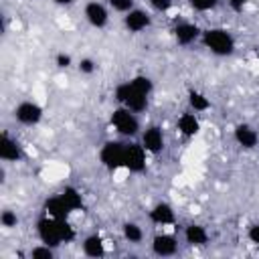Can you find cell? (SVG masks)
I'll return each instance as SVG.
<instances>
[{
    "label": "cell",
    "mask_w": 259,
    "mask_h": 259,
    "mask_svg": "<svg viewBox=\"0 0 259 259\" xmlns=\"http://www.w3.org/2000/svg\"><path fill=\"white\" fill-rule=\"evenodd\" d=\"M200 40L204 49H208L217 57H231L235 53V36L221 26H210L204 28L200 34Z\"/></svg>",
    "instance_id": "obj_1"
},
{
    "label": "cell",
    "mask_w": 259,
    "mask_h": 259,
    "mask_svg": "<svg viewBox=\"0 0 259 259\" xmlns=\"http://www.w3.org/2000/svg\"><path fill=\"white\" fill-rule=\"evenodd\" d=\"M113 97H115V101L119 105H125L127 109H132L136 113H142L148 107V99H150V95L144 93V91H140L138 87H134L130 79L127 81H121L119 85H115Z\"/></svg>",
    "instance_id": "obj_2"
},
{
    "label": "cell",
    "mask_w": 259,
    "mask_h": 259,
    "mask_svg": "<svg viewBox=\"0 0 259 259\" xmlns=\"http://www.w3.org/2000/svg\"><path fill=\"white\" fill-rule=\"evenodd\" d=\"M109 123L111 127L121 136V138H136L140 134V119L138 113L127 109L125 105H119L111 111L109 115Z\"/></svg>",
    "instance_id": "obj_3"
},
{
    "label": "cell",
    "mask_w": 259,
    "mask_h": 259,
    "mask_svg": "<svg viewBox=\"0 0 259 259\" xmlns=\"http://www.w3.org/2000/svg\"><path fill=\"white\" fill-rule=\"evenodd\" d=\"M36 237L40 243L51 245V247H61L63 245V231H61V219H53L49 214H42L36 221Z\"/></svg>",
    "instance_id": "obj_4"
},
{
    "label": "cell",
    "mask_w": 259,
    "mask_h": 259,
    "mask_svg": "<svg viewBox=\"0 0 259 259\" xmlns=\"http://www.w3.org/2000/svg\"><path fill=\"white\" fill-rule=\"evenodd\" d=\"M123 152H125V142L119 140H107L99 148V162L105 170L115 172L123 168Z\"/></svg>",
    "instance_id": "obj_5"
},
{
    "label": "cell",
    "mask_w": 259,
    "mask_h": 259,
    "mask_svg": "<svg viewBox=\"0 0 259 259\" xmlns=\"http://www.w3.org/2000/svg\"><path fill=\"white\" fill-rule=\"evenodd\" d=\"M148 166V152L142 144L138 142H125V152H123V168L130 174H142L146 172Z\"/></svg>",
    "instance_id": "obj_6"
},
{
    "label": "cell",
    "mask_w": 259,
    "mask_h": 259,
    "mask_svg": "<svg viewBox=\"0 0 259 259\" xmlns=\"http://www.w3.org/2000/svg\"><path fill=\"white\" fill-rule=\"evenodd\" d=\"M42 107L36 103V101H32V99H24V101H20L16 107H14V111H12V115H14V119L20 123V125H36L40 119H42Z\"/></svg>",
    "instance_id": "obj_7"
},
{
    "label": "cell",
    "mask_w": 259,
    "mask_h": 259,
    "mask_svg": "<svg viewBox=\"0 0 259 259\" xmlns=\"http://www.w3.org/2000/svg\"><path fill=\"white\" fill-rule=\"evenodd\" d=\"M140 144L146 148L148 154H160L166 148V138L160 125H148L140 134Z\"/></svg>",
    "instance_id": "obj_8"
},
{
    "label": "cell",
    "mask_w": 259,
    "mask_h": 259,
    "mask_svg": "<svg viewBox=\"0 0 259 259\" xmlns=\"http://www.w3.org/2000/svg\"><path fill=\"white\" fill-rule=\"evenodd\" d=\"M200 34H202V30L198 28V24L188 22V20H180L172 28V36H174L176 45H180V47H190L192 42H196L200 38Z\"/></svg>",
    "instance_id": "obj_9"
},
{
    "label": "cell",
    "mask_w": 259,
    "mask_h": 259,
    "mask_svg": "<svg viewBox=\"0 0 259 259\" xmlns=\"http://www.w3.org/2000/svg\"><path fill=\"white\" fill-rule=\"evenodd\" d=\"M24 158L22 146L16 138H12L8 134V130H4L0 134V160L2 162H20Z\"/></svg>",
    "instance_id": "obj_10"
},
{
    "label": "cell",
    "mask_w": 259,
    "mask_h": 259,
    "mask_svg": "<svg viewBox=\"0 0 259 259\" xmlns=\"http://www.w3.org/2000/svg\"><path fill=\"white\" fill-rule=\"evenodd\" d=\"M83 14H85V20L93 26V28H105L107 22H109V10L103 2H97V0H89L83 8Z\"/></svg>",
    "instance_id": "obj_11"
},
{
    "label": "cell",
    "mask_w": 259,
    "mask_h": 259,
    "mask_svg": "<svg viewBox=\"0 0 259 259\" xmlns=\"http://www.w3.org/2000/svg\"><path fill=\"white\" fill-rule=\"evenodd\" d=\"M150 24H152L150 12H146V10H142V8H134V10H130L127 14H123V26H125V30L132 32V34H138V32L146 30Z\"/></svg>",
    "instance_id": "obj_12"
},
{
    "label": "cell",
    "mask_w": 259,
    "mask_h": 259,
    "mask_svg": "<svg viewBox=\"0 0 259 259\" xmlns=\"http://www.w3.org/2000/svg\"><path fill=\"white\" fill-rule=\"evenodd\" d=\"M233 138L245 150H253L259 144V132L251 123H237L233 127Z\"/></svg>",
    "instance_id": "obj_13"
},
{
    "label": "cell",
    "mask_w": 259,
    "mask_h": 259,
    "mask_svg": "<svg viewBox=\"0 0 259 259\" xmlns=\"http://www.w3.org/2000/svg\"><path fill=\"white\" fill-rule=\"evenodd\" d=\"M148 219H150V223H154V225H158V227H168V225H174V223H176V214H174L172 204H168V202H164V200L156 202V204L148 210Z\"/></svg>",
    "instance_id": "obj_14"
},
{
    "label": "cell",
    "mask_w": 259,
    "mask_h": 259,
    "mask_svg": "<svg viewBox=\"0 0 259 259\" xmlns=\"http://www.w3.org/2000/svg\"><path fill=\"white\" fill-rule=\"evenodd\" d=\"M152 251L158 257H172L178 251V239L170 233H158L152 237Z\"/></svg>",
    "instance_id": "obj_15"
},
{
    "label": "cell",
    "mask_w": 259,
    "mask_h": 259,
    "mask_svg": "<svg viewBox=\"0 0 259 259\" xmlns=\"http://www.w3.org/2000/svg\"><path fill=\"white\" fill-rule=\"evenodd\" d=\"M176 130L184 136V138H194L198 132H200V119L196 117V113L190 109V111H184L178 115L176 119Z\"/></svg>",
    "instance_id": "obj_16"
},
{
    "label": "cell",
    "mask_w": 259,
    "mask_h": 259,
    "mask_svg": "<svg viewBox=\"0 0 259 259\" xmlns=\"http://www.w3.org/2000/svg\"><path fill=\"white\" fill-rule=\"evenodd\" d=\"M81 251L85 257H91V259H101L105 255V241L99 233H91L83 239L81 243Z\"/></svg>",
    "instance_id": "obj_17"
},
{
    "label": "cell",
    "mask_w": 259,
    "mask_h": 259,
    "mask_svg": "<svg viewBox=\"0 0 259 259\" xmlns=\"http://www.w3.org/2000/svg\"><path fill=\"white\" fill-rule=\"evenodd\" d=\"M184 241L190 247H204L210 241V235H208L206 227H202L198 223H190L184 227Z\"/></svg>",
    "instance_id": "obj_18"
},
{
    "label": "cell",
    "mask_w": 259,
    "mask_h": 259,
    "mask_svg": "<svg viewBox=\"0 0 259 259\" xmlns=\"http://www.w3.org/2000/svg\"><path fill=\"white\" fill-rule=\"evenodd\" d=\"M42 212L53 217V219H69L71 210L65 204V200L61 198V194H53L42 202Z\"/></svg>",
    "instance_id": "obj_19"
},
{
    "label": "cell",
    "mask_w": 259,
    "mask_h": 259,
    "mask_svg": "<svg viewBox=\"0 0 259 259\" xmlns=\"http://www.w3.org/2000/svg\"><path fill=\"white\" fill-rule=\"evenodd\" d=\"M61 198L65 200V204L69 206V210L71 212H77V210H83V206H85V202H83V196H81V192L75 188V186H71V184H67L61 192Z\"/></svg>",
    "instance_id": "obj_20"
},
{
    "label": "cell",
    "mask_w": 259,
    "mask_h": 259,
    "mask_svg": "<svg viewBox=\"0 0 259 259\" xmlns=\"http://www.w3.org/2000/svg\"><path fill=\"white\" fill-rule=\"evenodd\" d=\"M186 99H188V107L194 113H202V111H208L210 109V99L202 91H198V89H190L188 95H186Z\"/></svg>",
    "instance_id": "obj_21"
},
{
    "label": "cell",
    "mask_w": 259,
    "mask_h": 259,
    "mask_svg": "<svg viewBox=\"0 0 259 259\" xmlns=\"http://www.w3.org/2000/svg\"><path fill=\"white\" fill-rule=\"evenodd\" d=\"M121 235H123V239H125L127 243H132V245H138V243H142V239H144V231H142V227H140L138 223H134V221L123 223V227H121Z\"/></svg>",
    "instance_id": "obj_22"
},
{
    "label": "cell",
    "mask_w": 259,
    "mask_h": 259,
    "mask_svg": "<svg viewBox=\"0 0 259 259\" xmlns=\"http://www.w3.org/2000/svg\"><path fill=\"white\" fill-rule=\"evenodd\" d=\"M28 257L30 259H55V247L45 245V243H38V245H34L28 251Z\"/></svg>",
    "instance_id": "obj_23"
},
{
    "label": "cell",
    "mask_w": 259,
    "mask_h": 259,
    "mask_svg": "<svg viewBox=\"0 0 259 259\" xmlns=\"http://www.w3.org/2000/svg\"><path fill=\"white\" fill-rule=\"evenodd\" d=\"M130 81H132V85H134V87H138L140 91H144V93L152 95V91H154V81H152L148 75H134Z\"/></svg>",
    "instance_id": "obj_24"
},
{
    "label": "cell",
    "mask_w": 259,
    "mask_h": 259,
    "mask_svg": "<svg viewBox=\"0 0 259 259\" xmlns=\"http://www.w3.org/2000/svg\"><path fill=\"white\" fill-rule=\"evenodd\" d=\"M107 6L115 12H121V14H127L130 10L136 8V0H107Z\"/></svg>",
    "instance_id": "obj_25"
},
{
    "label": "cell",
    "mask_w": 259,
    "mask_h": 259,
    "mask_svg": "<svg viewBox=\"0 0 259 259\" xmlns=\"http://www.w3.org/2000/svg\"><path fill=\"white\" fill-rule=\"evenodd\" d=\"M221 0H188L190 8L196 10V12H208V10H214L219 6Z\"/></svg>",
    "instance_id": "obj_26"
},
{
    "label": "cell",
    "mask_w": 259,
    "mask_h": 259,
    "mask_svg": "<svg viewBox=\"0 0 259 259\" xmlns=\"http://www.w3.org/2000/svg\"><path fill=\"white\" fill-rule=\"evenodd\" d=\"M0 225H2L4 229H14V227L18 225V214H16L14 210H10V208H4V210L0 212Z\"/></svg>",
    "instance_id": "obj_27"
},
{
    "label": "cell",
    "mask_w": 259,
    "mask_h": 259,
    "mask_svg": "<svg viewBox=\"0 0 259 259\" xmlns=\"http://www.w3.org/2000/svg\"><path fill=\"white\" fill-rule=\"evenodd\" d=\"M77 69H79V73H83V75H93V73L97 71V63H95L91 57H83V59H79Z\"/></svg>",
    "instance_id": "obj_28"
},
{
    "label": "cell",
    "mask_w": 259,
    "mask_h": 259,
    "mask_svg": "<svg viewBox=\"0 0 259 259\" xmlns=\"http://www.w3.org/2000/svg\"><path fill=\"white\" fill-rule=\"evenodd\" d=\"M55 65H57L59 69H69V67L73 65V57H71L69 53L61 51V53L55 55Z\"/></svg>",
    "instance_id": "obj_29"
},
{
    "label": "cell",
    "mask_w": 259,
    "mask_h": 259,
    "mask_svg": "<svg viewBox=\"0 0 259 259\" xmlns=\"http://www.w3.org/2000/svg\"><path fill=\"white\" fill-rule=\"evenodd\" d=\"M150 6L156 12H168L174 6V0H150Z\"/></svg>",
    "instance_id": "obj_30"
},
{
    "label": "cell",
    "mask_w": 259,
    "mask_h": 259,
    "mask_svg": "<svg viewBox=\"0 0 259 259\" xmlns=\"http://www.w3.org/2000/svg\"><path fill=\"white\" fill-rule=\"evenodd\" d=\"M247 239H249L253 245L259 247V223L249 225V229H247Z\"/></svg>",
    "instance_id": "obj_31"
},
{
    "label": "cell",
    "mask_w": 259,
    "mask_h": 259,
    "mask_svg": "<svg viewBox=\"0 0 259 259\" xmlns=\"http://www.w3.org/2000/svg\"><path fill=\"white\" fill-rule=\"evenodd\" d=\"M227 4L233 12H243L245 6H247V0H227Z\"/></svg>",
    "instance_id": "obj_32"
},
{
    "label": "cell",
    "mask_w": 259,
    "mask_h": 259,
    "mask_svg": "<svg viewBox=\"0 0 259 259\" xmlns=\"http://www.w3.org/2000/svg\"><path fill=\"white\" fill-rule=\"evenodd\" d=\"M53 4H57V6H71L75 0H51Z\"/></svg>",
    "instance_id": "obj_33"
}]
</instances>
